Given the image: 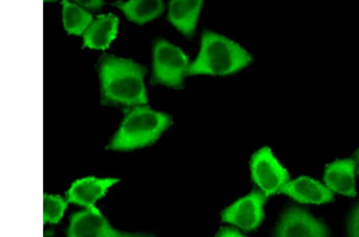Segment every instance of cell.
I'll list each match as a JSON object with an SVG mask.
<instances>
[{
  "instance_id": "7c38bea8",
  "label": "cell",
  "mask_w": 359,
  "mask_h": 237,
  "mask_svg": "<svg viewBox=\"0 0 359 237\" xmlns=\"http://www.w3.org/2000/svg\"><path fill=\"white\" fill-rule=\"evenodd\" d=\"M118 20L112 14L102 15L93 21L84 33V46L93 49H107L118 34Z\"/></svg>"
},
{
  "instance_id": "9a60e30c",
  "label": "cell",
  "mask_w": 359,
  "mask_h": 237,
  "mask_svg": "<svg viewBox=\"0 0 359 237\" xmlns=\"http://www.w3.org/2000/svg\"><path fill=\"white\" fill-rule=\"evenodd\" d=\"M63 24L69 34H81L93 22L91 15L77 4L62 2Z\"/></svg>"
},
{
  "instance_id": "7a4b0ae2",
  "label": "cell",
  "mask_w": 359,
  "mask_h": 237,
  "mask_svg": "<svg viewBox=\"0 0 359 237\" xmlns=\"http://www.w3.org/2000/svg\"><path fill=\"white\" fill-rule=\"evenodd\" d=\"M252 57L239 44L221 34L205 32L199 54L189 74L227 75L236 73L250 63Z\"/></svg>"
},
{
  "instance_id": "9c48e42d",
  "label": "cell",
  "mask_w": 359,
  "mask_h": 237,
  "mask_svg": "<svg viewBox=\"0 0 359 237\" xmlns=\"http://www.w3.org/2000/svg\"><path fill=\"white\" fill-rule=\"evenodd\" d=\"M119 182L115 178H97L88 177L74 182L67 192V201L69 203L86 208V210L100 211L95 206L116 183Z\"/></svg>"
},
{
  "instance_id": "ac0fdd59",
  "label": "cell",
  "mask_w": 359,
  "mask_h": 237,
  "mask_svg": "<svg viewBox=\"0 0 359 237\" xmlns=\"http://www.w3.org/2000/svg\"><path fill=\"white\" fill-rule=\"evenodd\" d=\"M217 237H245L238 231L231 228H223L219 231Z\"/></svg>"
},
{
  "instance_id": "44dd1931",
  "label": "cell",
  "mask_w": 359,
  "mask_h": 237,
  "mask_svg": "<svg viewBox=\"0 0 359 237\" xmlns=\"http://www.w3.org/2000/svg\"><path fill=\"white\" fill-rule=\"evenodd\" d=\"M126 237H152L150 236H146V235H132V234H127Z\"/></svg>"
},
{
  "instance_id": "ba28073f",
  "label": "cell",
  "mask_w": 359,
  "mask_h": 237,
  "mask_svg": "<svg viewBox=\"0 0 359 237\" xmlns=\"http://www.w3.org/2000/svg\"><path fill=\"white\" fill-rule=\"evenodd\" d=\"M67 237H126L112 228L100 211L83 210L72 214Z\"/></svg>"
},
{
  "instance_id": "30bf717a",
  "label": "cell",
  "mask_w": 359,
  "mask_h": 237,
  "mask_svg": "<svg viewBox=\"0 0 359 237\" xmlns=\"http://www.w3.org/2000/svg\"><path fill=\"white\" fill-rule=\"evenodd\" d=\"M280 193L291 196L295 201L306 204H323L332 201V191L320 182L309 177H299L287 182Z\"/></svg>"
},
{
  "instance_id": "8992f818",
  "label": "cell",
  "mask_w": 359,
  "mask_h": 237,
  "mask_svg": "<svg viewBox=\"0 0 359 237\" xmlns=\"http://www.w3.org/2000/svg\"><path fill=\"white\" fill-rule=\"evenodd\" d=\"M266 198L267 196L262 190H253L223 212V221L236 225L243 230L256 229L264 218Z\"/></svg>"
},
{
  "instance_id": "52a82bcc",
  "label": "cell",
  "mask_w": 359,
  "mask_h": 237,
  "mask_svg": "<svg viewBox=\"0 0 359 237\" xmlns=\"http://www.w3.org/2000/svg\"><path fill=\"white\" fill-rule=\"evenodd\" d=\"M276 237H328L321 222L298 207H290L282 216Z\"/></svg>"
},
{
  "instance_id": "2e32d148",
  "label": "cell",
  "mask_w": 359,
  "mask_h": 237,
  "mask_svg": "<svg viewBox=\"0 0 359 237\" xmlns=\"http://www.w3.org/2000/svg\"><path fill=\"white\" fill-rule=\"evenodd\" d=\"M67 209V202L57 195L43 194V223H60Z\"/></svg>"
},
{
  "instance_id": "277c9868",
  "label": "cell",
  "mask_w": 359,
  "mask_h": 237,
  "mask_svg": "<svg viewBox=\"0 0 359 237\" xmlns=\"http://www.w3.org/2000/svg\"><path fill=\"white\" fill-rule=\"evenodd\" d=\"M189 67L188 57L181 49L164 39L155 42L153 72L155 83L180 88L185 75L189 74Z\"/></svg>"
},
{
  "instance_id": "3957f363",
  "label": "cell",
  "mask_w": 359,
  "mask_h": 237,
  "mask_svg": "<svg viewBox=\"0 0 359 237\" xmlns=\"http://www.w3.org/2000/svg\"><path fill=\"white\" fill-rule=\"evenodd\" d=\"M171 124L169 115L144 106L126 111L123 123L114 136L109 148L131 150L142 148L157 141Z\"/></svg>"
},
{
  "instance_id": "e0dca14e",
  "label": "cell",
  "mask_w": 359,
  "mask_h": 237,
  "mask_svg": "<svg viewBox=\"0 0 359 237\" xmlns=\"http://www.w3.org/2000/svg\"><path fill=\"white\" fill-rule=\"evenodd\" d=\"M350 237H359V204L353 210L348 222Z\"/></svg>"
},
{
  "instance_id": "8fae6325",
  "label": "cell",
  "mask_w": 359,
  "mask_h": 237,
  "mask_svg": "<svg viewBox=\"0 0 359 237\" xmlns=\"http://www.w3.org/2000/svg\"><path fill=\"white\" fill-rule=\"evenodd\" d=\"M355 163L351 160H340L329 165L325 172V182L330 190L340 194L354 196Z\"/></svg>"
},
{
  "instance_id": "ffe728a7",
  "label": "cell",
  "mask_w": 359,
  "mask_h": 237,
  "mask_svg": "<svg viewBox=\"0 0 359 237\" xmlns=\"http://www.w3.org/2000/svg\"><path fill=\"white\" fill-rule=\"evenodd\" d=\"M43 237H56L54 230L52 229L46 230L43 233Z\"/></svg>"
},
{
  "instance_id": "4fadbf2b",
  "label": "cell",
  "mask_w": 359,
  "mask_h": 237,
  "mask_svg": "<svg viewBox=\"0 0 359 237\" xmlns=\"http://www.w3.org/2000/svg\"><path fill=\"white\" fill-rule=\"evenodd\" d=\"M203 2L172 1L169 20L184 36H192L198 24Z\"/></svg>"
},
{
  "instance_id": "5b68a950",
  "label": "cell",
  "mask_w": 359,
  "mask_h": 237,
  "mask_svg": "<svg viewBox=\"0 0 359 237\" xmlns=\"http://www.w3.org/2000/svg\"><path fill=\"white\" fill-rule=\"evenodd\" d=\"M251 171L253 181L266 196L280 193L289 179L287 171L267 147L259 149L253 155Z\"/></svg>"
},
{
  "instance_id": "6da1fadb",
  "label": "cell",
  "mask_w": 359,
  "mask_h": 237,
  "mask_svg": "<svg viewBox=\"0 0 359 237\" xmlns=\"http://www.w3.org/2000/svg\"><path fill=\"white\" fill-rule=\"evenodd\" d=\"M146 69L129 60L106 56L100 66L102 102L135 107L147 102L144 77Z\"/></svg>"
},
{
  "instance_id": "d6986e66",
  "label": "cell",
  "mask_w": 359,
  "mask_h": 237,
  "mask_svg": "<svg viewBox=\"0 0 359 237\" xmlns=\"http://www.w3.org/2000/svg\"><path fill=\"white\" fill-rule=\"evenodd\" d=\"M75 3L81 6L82 8H86L90 10L100 8L104 4L102 1H95V0H94V1H76Z\"/></svg>"
},
{
  "instance_id": "5bb4252c",
  "label": "cell",
  "mask_w": 359,
  "mask_h": 237,
  "mask_svg": "<svg viewBox=\"0 0 359 237\" xmlns=\"http://www.w3.org/2000/svg\"><path fill=\"white\" fill-rule=\"evenodd\" d=\"M115 5L123 11L127 18L140 25L157 18L165 9V4L162 1L132 0L128 2H118Z\"/></svg>"
},
{
  "instance_id": "7402d4cb",
  "label": "cell",
  "mask_w": 359,
  "mask_h": 237,
  "mask_svg": "<svg viewBox=\"0 0 359 237\" xmlns=\"http://www.w3.org/2000/svg\"><path fill=\"white\" fill-rule=\"evenodd\" d=\"M358 163V172H359V149L358 150L357 154H356Z\"/></svg>"
}]
</instances>
